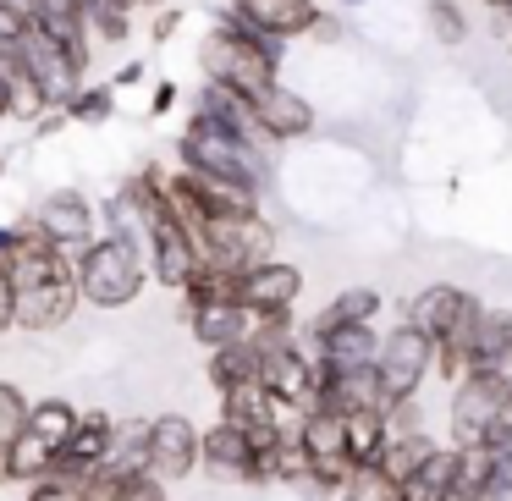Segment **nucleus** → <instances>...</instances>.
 I'll return each instance as SVG.
<instances>
[{
    "label": "nucleus",
    "instance_id": "nucleus-35",
    "mask_svg": "<svg viewBox=\"0 0 512 501\" xmlns=\"http://www.w3.org/2000/svg\"><path fill=\"white\" fill-rule=\"evenodd\" d=\"M34 28V17H28V6H6L0 0V45H17V39Z\"/></svg>",
    "mask_w": 512,
    "mask_h": 501
},
{
    "label": "nucleus",
    "instance_id": "nucleus-30",
    "mask_svg": "<svg viewBox=\"0 0 512 501\" xmlns=\"http://www.w3.org/2000/svg\"><path fill=\"white\" fill-rule=\"evenodd\" d=\"M144 441H149V419H116L111 424V457L105 463L144 468Z\"/></svg>",
    "mask_w": 512,
    "mask_h": 501
},
{
    "label": "nucleus",
    "instance_id": "nucleus-42",
    "mask_svg": "<svg viewBox=\"0 0 512 501\" xmlns=\"http://www.w3.org/2000/svg\"><path fill=\"white\" fill-rule=\"evenodd\" d=\"M127 6H144V12H149V6H160V0H127Z\"/></svg>",
    "mask_w": 512,
    "mask_h": 501
},
{
    "label": "nucleus",
    "instance_id": "nucleus-7",
    "mask_svg": "<svg viewBox=\"0 0 512 501\" xmlns=\"http://www.w3.org/2000/svg\"><path fill=\"white\" fill-rule=\"evenodd\" d=\"M430 364H435V347L424 331H413L408 320L391 325L375 347V380H380V397L386 402H402V397H419V386L430 380Z\"/></svg>",
    "mask_w": 512,
    "mask_h": 501
},
{
    "label": "nucleus",
    "instance_id": "nucleus-1",
    "mask_svg": "<svg viewBox=\"0 0 512 501\" xmlns=\"http://www.w3.org/2000/svg\"><path fill=\"white\" fill-rule=\"evenodd\" d=\"M6 287H12V325L17 331H61L78 314V281H72V254L34 232L23 221L17 254L6 259Z\"/></svg>",
    "mask_w": 512,
    "mask_h": 501
},
{
    "label": "nucleus",
    "instance_id": "nucleus-14",
    "mask_svg": "<svg viewBox=\"0 0 512 501\" xmlns=\"http://www.w3.org/2000/svg\"><path fill=\"white\" fill-rule=\"evenodd\" d=\"M303 347L314 353V364L325 375L331 369H364V364H375L380 331H375V320L369 325H320V331H303Z\"/></svg>",
    "mask_w": 512,
    "mask_h": 501
},
{
    "label": "nucleus",
    "instance_id": "nucleus-27",
    "mask_svg": "<svg viewBox=\"0 0 512 501\" xmlns=\"http://www.w3.org/2000/svg\"><path fill=\"white\" fill-rule=\"evenodd\" d=\"M380 292L375 287H347V292H336L331 303H325V314L320 320H309V331H320V325H369L380 314Z\"/></svg>",
    "mask_w": 512,
    "mask_h": 501
},
{
    "label": "nucleus",
    "instance_id": "nucleus-21",
    "mask_svg": "<svg viewBox=\"0 0 512 501\" xmlns=\"http://www.w3.org/2000/svg\"><path fill=\"white\" fill-rule=\"evenodd\" d=\"M188 331L199 347H226V342H243L248 336V309H237L232 298H215V303H199L188 314Z\"/></svg>",
    "mask_w": 512,
    "mask_h": 501
},
{
    "label": "nucleus",
    "instance_id": "nucleus-37",
    "mask_svg": "<svg viewBox=\"0 0 512 501\" xmlns=\"http://www.w3.org/2000/svg\"><path fill=\"white\" fill-rule=\"evenodd\" d=\"M133 83H144V61H127V67L116 72V83H111V89H133Z\"/></svg>",
    "mask_w": 512,
    "mask_h": 501
},
{
    "label": "nucleus",
    "instance_id": "nucleus-31",
    "mask_svg": "<svg viewBox=\"0 0 512 501\" xmlns=\"http://www.w3.org/2000/svg\"><path fill=\"white\" fill-rule=\"evenodd\" d=\"M424 12H430V34H435V45L457 50V45L468 39V17H463V6H457V0H430Z\"/></svg>",
    "mask_w": 512,
    "mask_h": 501
},
{
    "label": "nucleus",
    "instance_id": "nucleus-13",
    "mask_svg": "<svg viewBox=\"0 0 512 501\" xmlns=\"http://www.w3.org/2000/svg\"><path fill=\"white\" fill-rule=\"evenodd\" d=\"M34 232L45 237V243H56L61 254H78L100 226H94V204L83 199L78 188H56V193H45V204L34 210Z\"/></svg>",
    "mask_w": 512,
    "mask_h": 501
},
{
    "label": "nucleus",
    "instance_id": "nucleus-44",
    "mask_svg": "<svg viewBox=\"0 0 512 501\" xmlns=\"http://www.w3.org/2000/svg\"><path fill=\"white\" fill-rule=\"evenodd\" d=\"M6 6H28V0H6Z\"/></svg>",
    "mask_w": 512,
    "mask_h": 501
},
{
    "label": "nucleus",
    "instance_id": "nucleus-47",
    "mask_svg": "<svg viewBox=\"0 0 512 501\" xmlns=\"http://www.w3.org/2000/svg\"><path fill=\"white\" fill-rule=\"evenodd\" d=\"M0 177H6V166H0Z\"/></svg>",
    "mask_w": 512,
    "mask_h": 501
},
{
    "label": "nucleus",
    "instance_id": "nucleus-11",
    "mask_svg": "<svg viewBox=\"0 0 512 501\" xmlns=\"http://www.w3.org/2000/svg\"><path fill=\"white\" fill-rule=\"evenodd\" d=\"M144 468L155 479H188L199 468V424L188 413H155L144 441Z\"/></svg>",
    "mask_w": 512,
    "mask_h": 501
},
{
    "label": "nucleus",
    "instance_id": "nucleus-41",
    "mask_svg": "<svg viewBox=\"0 0 512 501\" xmlns=\"http://www.w3.org/2000/svg\"><path fill=\"white\" fill-rule=\"evenodd\" d=\"M485 6H490V17H507L512 12V0H485Z\"/></svg>",
    "mask_w": 512,
    "mask_h": 501
},
{
    "label": "nucleus",
    "instance_id": "nucleus-28",
    "mask_svg": "<svg viewBox=\"0 0 512 501\" xmlns=\"http://www.w3.org/2000/svg\"><path fill=\"white\" fill-rule=\"evenodd\" d=\"M61 116H67V122H78V127L111 122V116H116V89H111V83H89V78H83L78 94L61 105Z\"/></svg>",
    "mask_w": 512,
    "mask_h": 501
},
{
    "label": "nucleus",
    "instance_id": "nucleus-34",
    "mask_svg": "<svg viewBox=\"0 0 512 501\" xmlns=\"http://www.w3.org/2000/svg\"><path fill=\"white\" fill-rule=\"evenodd\" d=\"M23 424H28V391L12 386V380H0V446L12 441Z\"/></svg>",
    "mask_w": 512,
    "mask_h": 501
},
{
    "label": "nucleus",
    "instance_id": "nucleus-45",
    "mask_svg": "<svg viewBox=\"0 0 512 501\" xmlns=\"http://www.w3.org/2000/svg\"><path fill=\"white\" fill-rule=\"evenodd\" d=\"M507 391H512V369H507Z\"/></svg>",
    "mask_w": 512,
    "mask_h": 501
},
{
    "label": "nucleus",
    "instance_id": "nucleus-32",
    "mask_svg": "<svg viewBox=\"0 0 512 501\" xmlns=\"http://www.w3.org/2000/svg\"><path fill=\"white\" fill-rule=\"evenodd\" d=\"M336 501H397V485H391L380 468H353V479L342 485Z\"/></svg>",
    "mask_w": 512,
    "mask_h": 501
},
{
    "label": "nucleus",
    "instance_id": "nucleus-9",
    "mask_svg": "<svg viewBox=\"0 0 512 501\" xmlns=\"http://www.w3.org/2000/svg\"><path fill=\"white\" fill-rule=\"evenodd\" d=\"M17 61H23L28 83L39 89V100H45L50 111H61V105H67L72 94H78V83L89 78V72H83L61 45H50V39L39 34V28H28V34L17 39Z\"/></svg>",
    "mask_w": 512,
    "mask_h": 501
},
{
    "label": "nucleus",
    "instance_id": "nucleus-18",
    "mask_svg": "<svg viewBox=\"0 0 512 501\" xmlns=\"http://www.w3.org/2000/svg\"><path fill=\"white\" fill-rule=\"evenodd\" d=\"M468 369H496V375H507V369H512V314L479 309L474 331H468L463 375H468Z\"/></svg>",
    "mask_w": 512,
    "mask_h": 501
},
{
    "label": "nucleus",
    "instance_id": "nucleus-38",
    "mask_svg": "<svg viewBox=\"0 0 512 501\" xmlns=\"http://www.w3.org/2000/svg\"><path fill=\"white\" fill-rule=\"evenodd\" d=\"M17 237H23V226H0V265L17 254Z\"/></svg>",
    "mask_w": 512,
    "mask_h": 501
},
{
    "label": "nucleus",
    "instance_id": "nucleus-3",
    "mask_svg": "<svg viewBox=\"0 0 512 501\" xmlns=\"http://www.w3.org/2000/svg\"><path fill=\"white\" fill-rule=\"evenodd\" d=\"M72 281H78V303H94V309H133L149 287V259L144 248H133L127 237L94 232L89 243L72 254Z\"/></svg>",
    "mask_w": 512,
    "mask_h": 501
},
{
    "label": "nucleus",
    "instance_id": "nucleus-24",
    "mask_svg": "<svg viewBox=\"0 0 512 501\" xmlns=\"http://www.w3.org/2000/svg\"><path fill=\"white\" fill-rule=\"evenodd\" d=\"M452 446H435L419 468L397 485V501H446L452 496Z\"/></svg>",
    "mask_w": 512,
    "mask_h": 501
},
{
    "label": "nucleus",
    "instance_id": "nucleus-19",
    "mask_svg": "<svg viewBox=\"0 0 512 501\" xmlns=\"http://www.w3.org/2000/svg\"><path fill=\"white\" fill-rule=\"evenodd\" d=\"M193 111L210 116L215 127H226V133L243 138V144H265V138H259V127H254L248 100H243V94H232V89H221V83H204V89L193 94Z\"/></svg>",
    "mask_w": 512,
    "mask_h": 501
},
{
    "label": "nucleus",
    "instance_id": "nucleus-20",
    "mask_svg": "<svg viewBox=\"0 0 512 501\" xmlns=\"http://www.w3.org/2000/svg\"><path fill=\"white\" fill-rule=\"evenodd\" d=\"M50 468H56V446L39 441L34 430H17L12 441H6V452H0V474H6V485H34V479H45Z\"/></svg>",
    "mask_w": 512,
    "mask_h": 501
},
{
    "label": "nucleus",
    "instance_id": "nucleus-10",
    "mask_svg": "<svg viewBox=\"0 0 512 501\" xmlns=\"http://www.w3.org/2000/svg\"><path fill=\"white\" fill-rule=\"evenodd\" d=\"M298 298H303V270L287 265V259H276V254L232 276V303H237V309H248V314L298 309Z\"/></svg>",
    "mask_w": 512,
    "mask_h": 501
},
{
    "label": "nucleus",
    "instance_id": "nucleus-25",
    "mask_svg": "<svg viewBox=\"0 0 512 501\" xmlns=\"http://www.w3.org/2000/svg\"><path fill=\"white\" fill-rule=\"evenodd\" d=\"M254 364H259V353H254V342H226V347H210V386H215V397H226L232 386H243V380H254Z\"/></svg>",
    "mask_w": 512,
    "mask_h": 501
},
{
    "label": "nucleus",
    "instance_id": "nucleus-23",
    "mask_svg": "<svg viewBox=\"0 0 512 501\" xmlns=\"http://www.w3.org/2000/svg\"><path fill=\"white\" fill-rule=\"evenodd\" d=\"M435 446H441V441H435L430 430H397V435H386V446H380L375 468L391 479V485H402V479H408L413 468H419L424 457L435 452Z\"/></svg>",
    "mask_w": 512,
    "mask_h": 501
},
{
    "label": "nucleus",
    "instance_id": "nucleus-17",
    "mask_svg": "<svg viewBox=\"0 0 512 501\" xmlns=\"http://www.w3.org/2000/svg\"><path fill=\"white\" fill-rule=\"evenodd\" d=\"M226 6H237L248 23L265 28V34L281 39V45L314 34V23H320V6H314V0H226Z\"/></svg>",
    "mask_w": 512,
    "mask_h": 501
},
{
    "label": "nucleus",
    "instance_id": "nucleus-36",
    "mask_svg": "<svg viewBox=\"0 0 512 501\" xmlns=\"http://www.w3.org/2000/svg\"><path fill=\"white\" fill-rule=\"evenodd\" d=\"M6 331H17V325H12V287H6V270H0V336Z\"/></svg>",
    "mask_w": 512,
    "mask_h": 501
},
{
    "label": "nucleus",
    "instance_id": "nucleus-15",
    "mask_svg": "<svg viewBox=\"0 0 512 501\" xmlns=\"http://www.w3.org/2000/svg\"><path fill=\"white\" fill-rule=\"evenodd\" d=\"M199 468H210L215 479H254V441L243 424L215 419L210 430H199Z\"/></svg>",
    "mask_w": 512,
    "mask_h": 501
},
{
    "label": "nucleus",
    "instance_id": "nucleus-2",
    "mask_svg": "<svg viewBox=\"0 0 512 501\" xmlns=\"http://www.w3.org/2000/svg\"><path fill=\"white\" fill-rule=\"evenodd\" d=\"M281 56H287L281 39L254 28L237 6H215V34L199 45V72L204 83H221V89L254 100L259 89L281 78Z\"/></svg>",
    "mask_w": 512,
    "mask_h": 501
},
{
    "label": "nucleus",
    "instance_id": "nucleus-43",
    "mask_svg": "<svg viewBox=\"0 0 512 501\" xmlns=\"http://www.w3.org/2000/svg\"><path fill=\"white\" fill-rule=\"evenodd\" d=\"M342 6H369V0H342Z\"/></svg>",
    "mask_w": 512,
    "mask_h": 501
},
{
    "label": "nucleus",
    "instance_id": "nucleus-46",
    "mask_svg": "<svg viewBox=\"0 0 512 501\" xmlns=\"http://www.w3.org/2000/svg\"><path fill=\"white\" fill-rule=\"evenodd\" d=\"M0 452H6V446H0ZM0 485H6V474H0Z\"/></svg>",
    "mask_w": 512,
    "mask_h": 501
},
{
    "label": "nucleus",
    "instance_id": "nucleus-29",
    "mask_svg": "<svg viewBox=\"0 0 512 501\" xmlns=\"http://www.w3.org/2000/svg\"><path fill=\"white\" fill-rule=\"evenodd\" d=\"M144 474V468H127V463H100L83 474V501H122L127 490H133V479Z\"/></svg>",
    "mask_w": 512,
    "mask_h": 501
},
{
    "label": "nucleus",
    "instance_id": "nucleus-26",
    "mask_svg": "<svg viewBox=\"0 0 512 501\" xmlns=\"http://www.w3.org/2000/svg\"><path fill=\"white\" fill-rule=\"evenodd\" d=\"M78 402H67V397H28V424L23 430H34L39 441H50V446H61L72 435V424H78Z\"/></svg>",
    "mask_w": 512,
    "mask_h": 501
},
{
    "label": "nucleus",
    "instance_id": "nucleus-22",
    "mask_svg": "<svg viewBox=\"0 0 512 501\" xmlns=\"http://www.w3.org/2000/svg\"><path fill=\"white\" fill-rule=\"evenodd\" d=\"M386 408H358L342 419V452L353 468H375L380 446H386Z\"/></svg>",
    "mask_w": 512,
    "mask_h": 501
},
{
    "label": "nucleus",
    "instance_id": "nucleus-4",
    "mask_svg": "<svg viewBox=\"0 0 512 501\" xmlns=\"http://www.w3.org/2000/svg\"><path fill=\"white\" fill-rule=\"evenodd\" d=\"M479 309H485V303H479L468 287H452V281H435V287H424L419 298L408 303V325H413V331H424V336H430V347H435L430 375H441L446 386L463 375L468 331H474Z\"/></svg>",
    "mask_w": 512,
    "mask_h": 501
},
{
    "label": "nucleus",
    "instance_id": "nucleus-39",
    "mask_svg": "<svg viewBox=\"0 0 512 501\" xmlns=\"http://www.w3.org/2000/svg\"><path fill=\"white\" fill-rule=\"evenodd\" d=\"M177 105V83H155V116H166Z\"/></svg>",
    "mask_w": 512,
    "mask_h": 501
},
{
    "label": "nucleus",
    "instance_id": "nucleus-16",
    "mask_svg": "<svg viewBox=\"0 0 512 501\" xmlns=\"http://www.w3.org/2000/svg\"><path fill=\"white\" fill-rule=\"evenodd\" d=\"M111 413L89 408L78 413V424H72V435L56 446V468L61 474H89V468H100L105 457H111Z\"/></svg>",
    "mask_w": 512,
    "mask_h": 501
},
{
    "label": "nucleus",
    "instance_id": "nucleus-40",
    "mask_svg": "<svg viewBox=\"0 0 512 501\" xmlns=\"http://www.w3.org/2000/svg\"><path fill=\"white\" fill-rule=\"evenodd\" d=\"M177 28H182V12H160L155 17V39H171Z\"/></svg>",
    "mask_w": 512,
    "mask_h": 501
},
{
    "label": "nucleus",
    "instance_id": "nucleus-8",
    "mask_svg": "<svg viewBox=\"0 0 512 501\" xmlns=\"http://www.w3.org/2000/svg\"><path fill=\"white\" fill-rule=\"evenodd\" d=\"M507 408H512L507 375H496V369H468V375H457L452 380V408H446V419H452V446H474Z\"/></svg>",
    "mask_w": 512,
    "mask_h": 501
},
{
    "label": "nucleus",
    "instance_id": "nucleus-12",
    "mask_svg": "<svg viewBox=\"0 0 512 501\" xmlns=\"http://www.w3.org/2000/svg\"><path fill=\"white\" fill-rule=\"evenodd\" d=\"M248 111H254V127H259V138H265V149L270 144H292V138H309L314 133V105L303 100L298 89H287V83H270V89H259L254 100H248Z\"/></svg>",
    "mask_w": 512,
    "mask_h": 501
},
{
    "label": "nucleus",
    "instance_id": "nucleus-5",
    "mask_svg": "<svg viewBox=\"0 0 512 501\" xmlns=\"http://www.w3.org/2000/svg\"><path fill=\"white\" fill-rule=\"evenodd\" d=\"M177 160H182V171H204V177L237 182V188H254V193L270 188L265 144H243V138H232L226 127H215L199 111H188V127L177 138Z\"/></svg>",
    "mask_w": 512,
    "mask_h": 501
},
{
    "label": "nucleus",
    "instance_id": "nucleus-33",
    "mask_svg": "<svg viewBox=\"0 0 512 501\" xmlns=\"http://www.w3.org/2000/svg\"><path fill=\"white\" fill-rule=\"evenodd\" d=\"M23 501H83V474H61V468H50L45 479L28 485Z\"/></svg>",
    "mask_w": 512,
    "mask_h": 501
},
{
    "label": "nucleus",
    "instance_id": "nucleus-6",
    "mask_svg": "<svg viewBox=\"0 0 512 501\" xmlns=\"http://www.w3.org/2000/svg\"><path fill=\"white\" fill-rule=\"evenodd\" d=\"M259 364H254V380L259 391L270 397L276 413H303L314 402V358L303 347V336H287V342H270V347H254Z\"/></svg>",
    "mask_w": 512,
    "mask_h": 501
}]
</instances>
